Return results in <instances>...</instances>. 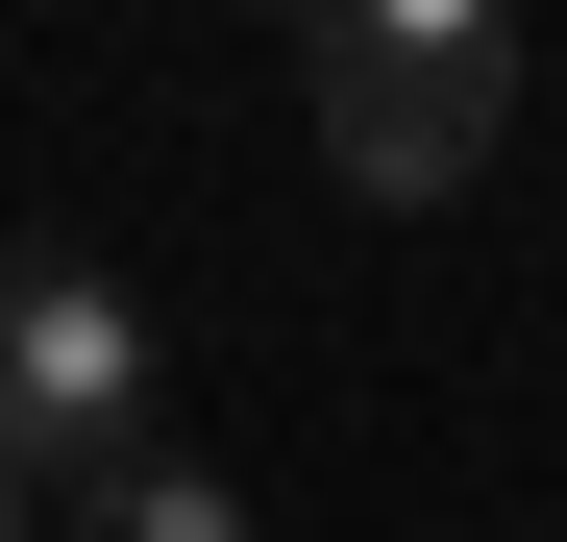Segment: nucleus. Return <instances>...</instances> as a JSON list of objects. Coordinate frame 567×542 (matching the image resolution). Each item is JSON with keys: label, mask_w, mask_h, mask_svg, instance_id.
Instances as JSON below:
<instances>
[{"label": "nucleus", "mask_w": 567, "mask_h": 542, "mask_svg": "<svg viewBox=\"0 0 567 542\" xmlns=\"http://www.w3.org/2000/svg\"><path fill=\"white\" fill-rule=\"evenodd\" d=\"M297 100L346 148V198H468L494 124H518V25H494V0H321Z\"/></svg>", "instance_id": "nucleus-1"}, {"label": "nucleus", "mask_w": 567, "mask_h": 542, "mask_svg": "<svg viewBox=\"0 0 567 542\" xmlns=\"http://www.w3.org/2000/svg\"><path fill=\"white\" fill-rule=\"evenodd\" d=\"M0 469H148V296L124 271H74V247H0Z\"/></svg>", "instance_id": "nucleus-2"}, {"label": "nucleus", "mask_w": 567, "mask_h": 542, "mask_svg": "<svg viewBox=\"0 0 567 542\" xmlns=\"http://www.w3.org/2000/svg\"><path fill=\"white\" fill-rule=\"evenodd\" d=\"M74 542H247V493H223V469H173V444H148V469H100V493H74Z\"/></svg>", "instance_id": "nucleus-3"}, {"label": "nucleus", "mask_w": 567, "mask_h": 542, "mask_svg": "<svg viewBox=\"0 0 567 542\" xmlns=\"http://www.w3.org/2000/svg\"><path fill=\"white\" fill-rule=\"evenodd\" d=\"M0 542H25V469H0Z\"/></svg>", "instance_id": "nucleus-4"}]
</instances>
